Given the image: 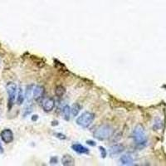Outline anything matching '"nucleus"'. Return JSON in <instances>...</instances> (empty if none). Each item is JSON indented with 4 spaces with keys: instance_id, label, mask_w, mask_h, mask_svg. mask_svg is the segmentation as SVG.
Returning a JSON list of instances; mask_svg holds the SVG:
<instances>
[{
    "instance_id": "obj_1",
    "label": "nucleus",
    "mask_w": 166,
    "mask_h": 166,
    "mask_svg": "<svg viewBox=\"0 0 166 166\" xmlns=\"http://www.w3.org/2000/svg\"><path fill=\"white\" fill-rule=\"evenodd\" d=\"M132 138L135 143L139 146H144L147 143V136L144 128L141 125H137L132 132Z\"/></svg>"
},
{
    "instance_id": "obj_2",
    "label": "nucleus",
    "mask_w": 166,
    "mask_h": 166,
    "mask_svg": "<svg viewBox=\"0 0 166 166\" xmlns=\"http://www.w3.org/2000/svg\"><path fill=\"white\" fill-rule=\"evenodd\" d=\"M6 91L8 93V108L11 110L17 100L18 87L14 82H8L6 86Z\"/></svg>"
},
{
    "instance_id": "obj_3",
    "label": "nucleus",
    "mask_w": 166,
    "mask_h": 166,
    "mask_svg": "<svg viewBox=\"0 0 166 166\" xmlns=\"http://www.w3.org/2000/svg\"><path fill=\"white\" fill-rule=\"evenodd\" d=\"M112 134L113 128L108 125H103L96 129L94 133V137L99 140H105L111 137Z\"/></svg>"
},
{
    "instance_id": "obj_4",
    "label": "nucleus",
    "mask_w": 166,
    "mask_h": 166,
    "mask_svg": "<svg viewBox=\"0 0 166 166\" xmlns=\"http://www.w3.org/2000/svg\"><path fill=\"white\" fill-rule=\"evenodd\" d=\"M95 119V115L92 112L86 111L78 116L77 119V124L83 128H88L92 125L93 120Z\"/></svg>"
},
{
    "instance_id": "obj_5",
    "label": "nucleus",
    "mask_w": 166,
    "mask_h": 166,
    "mask_svg": "<svg viewBox=\"0 0 166 166\" xmlns=\"http://www.w3.org/2000/svg\"><path fill=\"white\" fill-rule=\"evenodd\" d=\"M0 137L5 144H9L13 140V133L10 129H4L0 132Z\"/></svg>"
},
{
    "instance_id": "obj_6",
    "label": "nucleus",
    "mask_w": 166,
    "mask_h": 166,
    "mask_svg": "<svg viewBox=\"0 0 166 166\" xmlns=\"http://www.w3.org/2000/svg\"><path fill=\"white\" fill-rule=\"evenodd\" d=\"M43 109L44 110V111L46 112H50L54 109V106H55V101L53 100V98L51 97H48V98L44 99L43 101Z\"/></svg>"
},
{
    "instance_id": "obj_7",
    "label": "nucleus",
    "mask_w": 166,
    "mask_h": 166,
    "mask_svg": "<svg viewBox=\"0 0 166 166\" xmlns=\"http://www.w3.org/2000/svg\"><path fill=\"white\" fill-rule=\"evenodd\" d=\"M45 89L43 86H35L33 89V99L36 101H39L43 98Z\"/></svg>"
},
{
    "instance_id": "obj_8",
    "label": "nucleus",
    "mask_w": 166,
    "mask_h": 166,
    "mask_svg": "<svg viewBox=\"0 0 166 166\" xmlns=\"http://www.w3.org/2000/svg\"><path fill=\"white\" fill-rule=\"evenodd\" d=\"M72 149L76 151L78 154H88L89 153V149L86 148L85 146H83L82 144H74L72 145Z\"/></svg>"
},
{
    "instance_id": "obj_9",
    "label": "nucleus",
    "mask_w": 166,
    "mask_h": 166,
    "mask_svg": "<svg viewBox=\"0 0 166 166\" xmlns=\"http://www.w3.org/2000/svg\"><path fill=\"white\" fill-rule=\"evenodd\" d=\"M120 161L121 164L123 165H133L134 164V159H133L132 156L130 154H124L120 157Z\"/></svg>"
},
{
    "instance_id": "obj_10",
    "label": "nucleus",
    "mask_w": 166,
    "mask_h": 166,
    "mask_svg": "<svg viewBox=\"0 0 166 166\" xmlns=\"http://www.w3.org/2000/svg\"><path fill=\"white\" fill-rule=\"evenodd\" d=\"M124 149H125V147L123 144H115L113 146H111L110 148V154L111 155H114V154H120L121 152L124 151Z\"/></svg>"
},
{
    "instance_id": "obj_11",
    "label": "nucleus",
    "mask_w": 166,
    "mask_h": 166,
    "mask_svg": "<svg viewBox=\"0 0 166 166\" xmlns=\"http://www.w3.org/2000/svg\"><path fill=\"white\" fill-rule=\"evenodd\" d=\"M62 163L63 165L65 166H70L74 164V159L71 155L69 154H65L64 156L62 158Z\"/></svg>"
},
{
    "instance_id": "obj_12",
    "label": "nucleus",
    "mask_w": 166,
    "mask_h": 166,
    "mask_svg": "<svg viewBox=\"0 0 166 166\" xmlns=\"http://www.w3.org/2000/svg\"><path fill=\"white\" fill-rule=\"evenodd\" d=\"M33 89H34L33 85H30L28 87H27L25 96H26L27 100H28V102H30V101L33 99Z\"/></svg>"
},
{
    "instance_id": "obj_13",
    "label": "nucleus",
    "mask_w": 166,
    "mask_h": 166,
    "mask_svg": "<svg viewBox=\"0 0 166 166\" xmlns=\"http://www.w3.org/2000/svg\"><path fill=\"white\" fill-rule=\"evenodd\" d=\"M63 117L66 120H70V114H71V108L70 106H68V105H65V106L63 107Z\"/></svg>"
},
{
    "instance_id": "obj_14",
    "label": "nucleus",
    "mask_w": 166,
    "mask_h": 166,
    "mask_svg": "<svg viewBox=\"0 0 166 166\" xmlns=\"http://www.w3.org/2000/svg\"><path fill=\"white\" fill-rule=\"evenodd\" d=\"M24 98H25V96L23 94V91L22 87H20L18 89V92L17 96V104L18 105H22L23 103Z\"/></svg>"
},
{
    "instance_id": "obj_15",
    "label": "nucleus",
    "mask_w": 166,
    "mask_h": 166,
    "mask_svg": "<svg viewBox=\"0 0 166 166\" xmlns=\"http://www.w3.org/2000/svg\"><path fill=\"white\" fill-rule=\"evenodd\" d=\"M66 93V89L62 86H58L55 89V94L58 97H62Z\"/></svg>"
},
{
    "instance_id": "obj_16",
    "label": "nucleus",
    "mask_w": 166,
    "mask_h": 166,
    "mask_svg": "<svg viewBox=\"0 0 166 166\" xmlns=\"http://www.w3.org/2000/svg\"><path fill=\"white\" fill-rule=\"evenodd\" d=\"M81 109L82 108H81V106H80L79 104H77V103L74 104V105L72 106V109H71L72 115H73L74 116H77V115L79 114L80 111H81Z\"/></svg>"
},
{
    "instance_id": "obj_17",
    "label": "nucleus",
    "mask_w": 166,
    "mask_h": 166,
    "mask_svg": "<svg viewBox=\"0 0 166 166\" xmlns=\"http://www.w3.org/2000/svg\"><path fill=\"white\" fill-rule=\"evenodd\" d=\"M100 151H101V156L103 157V158H105V157L106 156V150L105 149V148L104 147H100Z\"/></svg>"
},
{
    "instance_id": "obj_18",
    "label": "nucleus",
    "mask_w": 166,
    "mask_h": 166,
    "mask_svg": "<svg viewBox=\"0 0 166 166\" xmlns=\"http://www.w3.org/2000/svg\"><path fill=\"white\" fill-rule=\"evenodd\" d=\"M0 153H1V154L3 153V146L1 145V144H0Z\"/></svg>"
},
{
    "instance_id": "obj_19",
    "label": "nucleus",
    "mask_w": 166,
    "mask_h": 166,
    "mask_svg": "<svg viewBox=\"0 0 166 166\" xmlns=\"http://www.w3.org/2000/svg\"><path fill=\"white\" fill-rule=\"evenodd\" d=\"M87 144H91V145H96V144L94 142H92V141H87Z\"/></svg>"
}]
</instances>
